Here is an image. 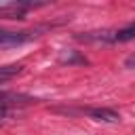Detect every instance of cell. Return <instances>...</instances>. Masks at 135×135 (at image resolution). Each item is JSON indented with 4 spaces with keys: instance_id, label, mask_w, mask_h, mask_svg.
<instances>
[{
    "instance_id": "obj_1",
    "label": "cell",
    "mask_w": 135,
    "mask_h": 135,
    "mask_svg": "<svg viewBox=\"0 0 135 135\" xmlns=\"http://www.w3.org/2000/svg\"><path fill=\"white\" fill-rule=\"evenodd\" d=\"M49 25H42V27H36V30H30V32H11V30H0V51L4 49H15V46H21L34 38L40 36L42 30H46Z\"/></svg>"
},
{
    "instance_id": "obj_2",
    "label": "cell",
    "mask_w": 135,
    "mask_h": 135,
    "mask_svg": "<svg viewBox=\"0 0 135 135\" xmlns=\"http://www.w3.org/2000/svg\"><path fill=\"white\" fill-rule=\"evenodd\" d=\"M76 112L89 114L91 118L101 120V122H118L120 120V114L114 112V110H110V108H86V110H76Z\"/></svg>"
},
{
    "instance_id": "obj_3",
    "label": "cell",
    "mask_w": 135,
    "mask_h": 135,
    "mask_svg": "<svg viewBox=\"0 0 135 135\" xmlns=\"http://www.w3.org/2000/svg\"><path fill=\"white\" fill-rule=\"evenodd\" d=\"M76 40H80V42H114V30H97V32L78 34Z\"/></svg>"
},
{
    "instance_id": "obj_4",
    "label": "cell",
    "mask_w": 135,
    "mask_h": 135,
    "mask_svg": "<svg viewBox=\"0 0 135 135\" xmlns=\"http://www.w3.org/2000/svg\"><path fill=\"white\" fill-rule=\"evenodd\" d=\"M32 101H36V99L30 97V95L11 93V91H0V105H25V103H32Z\"/></svg>"
},
{
    "instance_id": "obj_5",
    "label": "cell",
    "mask_w": 135,
    "mask_h": 135,
    "mask_svg": "<svg viewBox=\"0 0 135 135\" xmlns=\"http://www.w3.org/2000/svg\"><path fill=\"white\" fill-rule=\"evenodd\" d=\"M59 63H68V65H72V63H80V65H86L89 59H86L84 55H80L78 51H61V55H59Z\"/></svg>"
},
{
    "instance_id": "obj_6",
    "label": "cell",
    "mask_w": 135,
    "mask_h": 135,
    "mask_svg": "<svg viewBox=\"0 0 135 135\" xmlns=\"http://www.w3.org/2000/svg\"><path fill=\"white\" fill-rule=\"evenodd\" d=\"M23 72V65L21 63H8V65H0V82H6L15 76H19Z\"/></svg>"
},
{
    "instance_id": "obj_7",
    "label": "cell",
    "mask_w": 135,
    "mask_h": 135,
    "mask_svg": "<svg viewBox=\"0 0 135 135\" xmlns=\"http://www.w3.org/2000/svg\"><path fill=\"white\" fill-rule=\"evenodd\" d=\"M133 38H135V21L129 23L127 27L114 30V42H127V40H133Z\"/></svg>"
},
{
    "instance_id": "obj_8",
    "label": "cell",
    "mask_w": 135,
    "mask_h": 135,
    "mask_svg": "<svg viewBox=\"0 0 135 135\" xmlns=\"http://www.w3.org/2000/svg\"><path fill=\"white\" fill-rule=\"evenodd\" d=\"M124 63H127V68H135V55H131V57H129Z\"/></svg>"
}]
</instances>
